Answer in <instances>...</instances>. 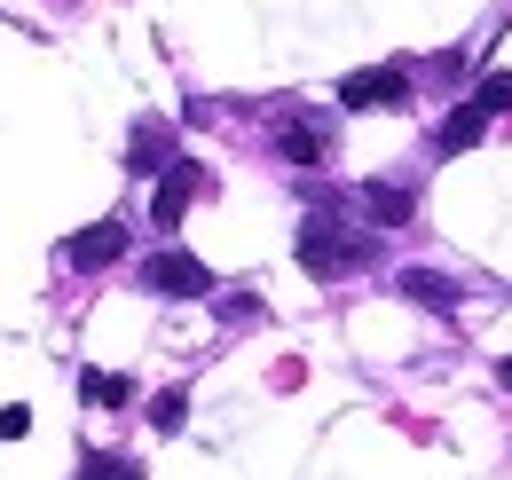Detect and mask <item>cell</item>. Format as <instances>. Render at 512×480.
I'll return each mask as SVG.
<instances>
[{
    "label": "cell",
    "mask_w": 512,
    "mask_h": 480,
    "mask_svg": "<svg viewBox=\"0 0 512 480\" xmlns=\"http://www.w3.org/2000/svg\"><path fill=\"white\" fill-rule=\"evenodd\" d=\"M300 268L316 276V284H339V276H355V268H371V252H379V237L371 229H347V221H331V213H308L300 221Z\"/></svg>",
    "instance_id": "cell-1"
},
{
    "label": "cell",
    "mask_w": 512,
    "mask_h": 480,
    "mask_svg": "<svg viewBox=\"0 0 512 480\" xmlns=\"http://www.w3.org/2000/svg\"><path fill=\"white\" fill-rule=\"evenodd\" d=\"M276 150H284V166H331V119L308 111V103H284V119H276Z\"/></svg>",
    "instance_id": "cell-2"
},
{
    "label": "cell",
    "mask_w": 512,
    "mask_h": 480,
    "mask_svg": "<svg viewBox=\"0 0 512 480\" xmlns=\"http://www.w3.org/2000/svg\"><path fill=\"white\" fill-rule=\"evenodd\" d=\"M142 292H158V300H205V292H213V268H205L197 252H174V244H166V252L142 260Z\"/></svg>",
    "instance_id": "cell-3"
},
{
    "label": "cell",
    "mask_w": 512,
    "mask_h": 480,
    "mask_svg": "<svg viewBox=\"0 0 512 480\" xmlns=\"http://www.w3.org/2000/svg\"><path fill=\"white\" fill-rule=\"evenodd\" d=\"M339 103H347V111H410V71H402V63L347 71V79H339Z\"/></svg>",
    "instance_id": "cell-4"
},
{
    "label": "cell",
    "mask_w": 512,
    "mask_h": 480,
    "mask_svg": "<svg viewBox=\"0 0 512 480\" xmlns=\"http://www.w3.org/2000/svg\"><path fill=\"white\" fill-rule=\"evenodd\" d=\"M197 189H205V174H197L190 158H174V166L158 174V189H150V229H158V237L182 229V213L197 205Z\"/></svg>",
    "instance_id": "cell-5"
},
{
    "label": "cell",
    "mask_w": 512,
    "mask_h": 480,
    "mask_svg": "<svg viewBox=\"0 0 512 480\" xmlns=\"http://www.w3.org/2000/svg\"><path fill=\"white\" fill-rule=\"evenodd\" d=\"M64 260L71 268H119V260H127V229H119V221H95V229H79V237L64 244Z\"/></svg>",
    "instance_id": "cell-6"
},
{
    "label": "cell",
    "mask_w": 512,
    "mask_h": 480,
    "mask_svg": "<svg viewBox=\"0 0 512 480\" xmlns=\"http://www.w3.org/2000/svg\"><path fill=\"white\" fill-rule=\"evenodd\" d=\"M166 166H174V126L166 119H142L134 126V142H127V174H166Z\"/></svg>",
    "instance_id": "cell-7"
},
{
    "label": "cell",
    "mask_w": 512,
    "mask_h": 480,
    "mask_svg": "<svg viewBox=\"0 0 512 480\" xmlns=\"http://www.w3.org/2000/svg\"><path fill=\"white\" fill-rule=\"evenodd\" d=\"M402 300H418V307H434V315H457V284L449 276H434V268H402Z\"/></svg>",
    "instance_id": "cell-8"
},
{
    "label": "cell",
    "mask_w": 512,
    "mask_h": 480,
    "mask_svg": "<svg viewBox=\"0 0 512 480\" xmlns=\"http://www.w3.org/2000/svg\"><path fill=\"white\" fill-rule=\"evenodd\" d=\"M355 205H363L371 221H386V229H410V213H418V197H410V189H394V181H371Z\"/></svg>",
    "instance_id": "cell-9"
},
{
    "label": "cell",
    "mask_w": 512,
    "mask_h": 480,
    "mask_svg": "<svg viewBox=\"0 0 512 480\" xmlns=\"http://www.w3.org/2000/svg\"><path fill=\"white\" fill-rule=\"evenodd\" d=\"M481 134H489V111H481V103H473V95H465V103H457V111H449V126H442V150H449V158H457V150H473V142H481Z\"/></svg>",
    "instance_id": "cell-10"
},
{
    "label": "cell",
    "mask_w": 512,
    "mask_h": 480,
    "mask_svg": "<svg viewBox=\"0 0 512 480\" xmlns=\"http://www.w3.org/2000/svg\"><path fill=\"white\" fill-rule=\"evenodd\" d=\"M79 394H87V402H103V410H127V402H134V378H119V370H87V378H79Z\"/></svg>",
    "instance_id": "cell-11"
},
{
    "label": "cell",
    "mask_w": 512,
    "mask_h": 480,
    "mask_svg": "<svg viewBox=\"0 0 512 480\" xmlns=\"http://www.w3.org/2000/svg\"><path fill=\"white\" fill-rule=\"evenodd\" d=\"M79 480H142V465L119 457V449H87V457H79Z\"/></svg>",
    "instance_id": "cell-12"
},
{
    "label": "cell",
    "mask_w": 512,
    "mask_h": 480,
    "mask_svg": "<svg viewBox=\"0 0 512 480\" xmlns=\"http://www.w3.org/2000/svg\"><path fill=\"white\" fill-rule=\"evenodd\" d=\"M150 425H158V433H182V425H190V394H182V386H166V394L150 402Z\"/></svg>",
    "instance_id": "cell-13"
},
{
    "label": "cell",
    "mask_w": 512,
    "mask_h": 480,
    "mask_svg": "<svg viewBox=\"0 0 512 480\" xmlns=\"http://www.w3.org/2000/svg\"><path fill=\"white\" fill-rule=\"evenodd\" d=\"M473 103H481L489 119H497V111H512V71H489V79L473 87Z\"/></svg>",
    "instance_id": "cell-14"
},
{
    "label": "cell",
    "mask_w": 512,
    "mask_h": 480,
    "mask_svg": "<svg viewBox=\"0 0 512 480\" xmlns=\"http://www.w3.org/2000/svg\"><path fill=\"white\" fill-rule=\"evenodd\" d=\"M24 433H32V410H24V402H8V410H0V441H24Z\"/></svg>",
    "instance_id": "cell-15"
},
{
    "label": "cell",
    "mask_w": 512,
    "mask_h": 480,
    "mask_svg": "<svg viewBox=\"0 0 512 480\" xmlns=\"http://www.w3.org/2000/svg\"><path fill=\"white\" fill-rule=\"evenodd\" d=\"M505 386H512V355H505Z\"/></svg>",
    "instance_id": "cell-16"
}]
</instances>
